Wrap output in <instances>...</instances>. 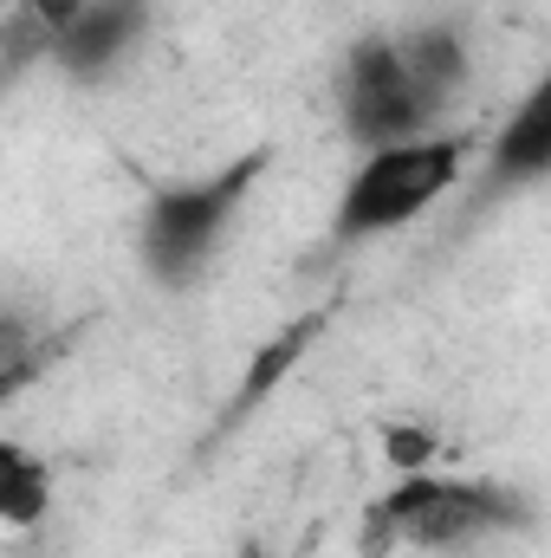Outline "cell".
I'll use <instances>...</instances> for the list:
<instances>
[{"label":"cell","instance_id":"1","mask_svg":"<svg viewBox=\"0 0 551 558\" xmlns=\"http://www.w3.org/2000/svg\"><path fill=\"white\" fill-rule=\"evenodd\" d=\"M526 526V500L500 481H434V474H403V487H390L370 520H364V553H390V546H421V553H461L480 546L493 533Z\"/></svg>","mask_w":551,"mask_h":558},{"label":"cell","instance_id":"2","mask_svg":"<svg viewBox=\"0 0 551 558\" xmlns=\"http://www.w3.org/2000/svg\"><path fill=\"white\" fill-rule=\"evenodd\" d=\"M467 169V137H415L370 149L364 169L344 182L338 202V241H364V234H390L415 215H428Z\"/></svg>","mask_w":551,"mask_h":558},{"label":"cell","instance_id":"3","mask_svg":"<svg viewBox=\"0 0 551 558\" xmlns=\"http://www.w3.org/2000/svg\"><path fill=\"white\" fill-rule=\"evenodd\" d=\"M260 169H267V149H247L241 162H228V169H215L201 182L162 189L149 202V215H143V260L162 279L182 286V279L221 247V234H228V221H234V208H241V195L254 189Z\"/></svg>","mask_w":551,"mask_h":558},{"label":"cell","instance_id":"4","mask_svg":"<svg viewBox=\"0 0 551 558\" xmlns=\"http://www.w3.org/2000/svg\"><path fill=\"white\" fill-rule=\"evenodd\" d=\"M441 105L448 98L421 85V72L409 65L403 39H370L344 65V124H351V137L370 143V149L428 137Z\"/></svg>","mask_w":551,"mask_h":558},{"label":"cell","instance_id":"5","mask_svg":"<svg viewBox=\"0 0 551 558\" xmlns=\"http://www.w3.org/2000/svg\"><path fill=\"white\" fill-rule=\"evenodd\" d=\"M143 26H149V0H85V13L65 26V39H59L52 59L72 78H105L143 39Z\"/></svg>","mask_w":551,"mask_h":558},{"label":"cell","instance_id":"6","mask_svg":"<svg viewBox=\"0 0 551 558\" xmlns=\"http://www.w3.org/2000/svg\"><path fill=\"white\" fill-rule=\"evenodd\" d=\"M532 175H551V72L493 137V182H532Z\"/></svg>","mask_w":551,"mask_h":558},{"label":"cell","instance_id":"7","mask_svg":"<svg viewBox=\"0 0 551 558\" xmlns=\"http://www.w3.org/2000/svg\"><path fill=\"white\" fill-rule=\"evenodd\" d=\"M318 331H325V312H305V318H292L279 338H267V344L254 351V364H247V377H241V390H234V403H228V428L241 416H254V410L279 390V377H292V364L311 351Z\"/></svg>","mask_w":551,"mask_h":558},{"label":"cell","instance_id":"8","mask_svg":"<svg viewBox=\"0 0 551 558\" xmlns=\"http://www.w3.org/2000/svg\"><path fill=\"white\" fill-rule=\"evenodd\" d=\"M78 13H85V0H20L7 20V65L26 72L33 59H52Z\"/></svg>","mask_w":551,"mask_h":558},{"label":"cell","instance_id":"9","mask_svg":"<svg viewBox=\"0 0 551 558\" xmlns=\"http://www.w3.org/2000/svg\"><path fill=\"white\" fill-rule=\"evenodd\" d=\"M52 507V468L39 454H26L20 441L0 448V520L7 526H39Z\"/></svg>","mask_w":551,"mask_h":558},{"label":"cell","instance_id":"10","mask_svg":"<svg viewBox=\"0 0 551 558\" xmlns=\"http://www.w3.org/2000/svg\"><path fill=\"white\" fill-rule=\"evenodd\" d=\"M403 52H409V65L421 72V85L441 92V98L467 78V52H461V39H454L448 26H421V33H409Z\"/></svg>","mask_w":551,"mask_h":558},{"label":"cell","instance_id":"11","mask_svg":"<svg viewBox=\"0 0 551 558\" xmlns=\"http://www.w3.org/2000/svg\"><path fill=\"white\" fill-rule=\"evenodd\" d=\"M434 428H421V422H390L383 428V454L396 461V474H421L428 461H434Z\"/></svg>","mask_w":551,"mask_h":558},{"label":"cell","instance_id":"12","mask_svg":"<svg viewBox=\"0 0 551 558\" xmlns=\"http://www.w3.org/2000/svg\"><path fill=\"white\" fill-rule=\"evenodd\" d=\"M241 558H260V553H241Z\"/></svg>","mask_w":551,"mask_h":558}]
</instances>
